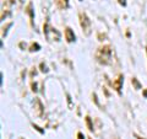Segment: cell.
<instances>
[{
	"mask_svg": "<svg viewBox=\"0 0 147 139\" xmlns=\"http://www.w3.org/2000/svg\"><path fill=\"white\" fill-rule=\"evenodd\" d=\"M112 57H113V49L110 46H102L96 52V59L99 64L103 65H109L112 64Z\"/></svg>",
	"mask_w": 147,
	"mask_h": 139,
	"instance_id": "6da1fadb",
	"label": "cell"
},
{
	"mask_svg": "<svg viewBox=\"0 0 147 139\" xmlns=\"http://www.w3.org/2000/svg\"><path fill=\"white\" fill-rule=\"evenodd\" d=\"M43 33H44L45 38H47L49 42H53V41H55V42H59L60 38H61L60 32L55 29V27L50 26L48 22H45V24L43 25Z\"/></svg>",
	"mask_w": 147,
	"mask_h": 139,
	"instance_id": "7a4b0ae2",
	"label": "cell"
},
{
	"mask_svg": "<svg viewBox=\"0 0 147 139\" xmlns=\"http://www.w3.org/2000/svg\"><path fill=\"white\" fill-rule=\"evenodd\" d=\"M79 20H80V26L82 29V32L85 36H90L92 32V26H91V20L90 17L86 15V12H79Z\"/></svg>",
	"mask_w": 147,
	"mask_h": 139,
	"instance_id": "3957f363",
	"label": "cell"
},
{
	"mask_svg": "<svg viewBox=\"0 0 147 139\" xmlns=\"http://www.w3.org/2000/svg\"><path fill=\"white\" fill-rule=\"evenodd\" d=\"M13 5V0H6L5 3L3 4V9H1V20H5V18L11 14V7Z\"/></svg>",
	"mask_w": 147,
	"mask_h": 139,
	"instance_id": "277c9868",
	"label": "cell"
},
{
	"mask_svg": "<svg viewBox=\"0 0 147 139\" xmlns=\"http://www.w3.org/2000/svg\"><path fill=\"white\" fill-rule=\"evenodd\" d=\"M123 82H124V75L123 74H120L115 80H113L110 84H112V86H113V89L115 90L118 94H121V86H123Z\"/></svg>",
	"mask_w": 147,
	"mask_h": 139,
	"instance_id": "5b68a950",
	"label": "cell"
},
{
	"mask_svg": "<svg viewBox=\"0 0 147 139\" xmlns=\"http://www.w3.org/2000/svg\"><path fill=\"white\" fill-rule=\"evenodd\" d=\"M65 40L67 41L69 43L75 42L76 36H75V33H74V31L71 30V27H66L65 29Z\"/></svg>",
	"mask_w": 147,
	"mask_h": 139,
	"instance_id": "8992f818",
	"label": "cell"
},
{
	"mask_svg": "<svg viewBox=\"0 0 147 139\" xmlns=\"http://www.w3.org/2000/svg\"><path fill=\"white\" fill-rule=\"evenodd\" d=\"M34 111H36L37 116H42V113H43V105L39 101V99L34 100Z\"/></svg>",
	"mask_w": 147,
	"mask_h": 139,
	"instance_id": "52a82bcc",
	"label": "cell"
},
{
	"mask_svg": "<svg viewBox=\"0 0 147 139\" xmlns=\"http://www.w3.org/2000/svg\"><path fill=\"white\" fill-rule=\"evenodd\" d=\"M26 12L30 15V18H31V24L33 25V18H34V12H33V4L30 3L26 7Z\"/></svg>",
	"mask_w": 147,
	"mask_h": 139,
	"instance_id": "ba28073f",
	"label": "cell"
},
{
	"mask_svg": "<svg viewBox=\"0 0 147 139\" xmlns=\"http://www.w3.org/2000/svg\"><path fill=\"white\" fill-rule=\"evenodd\" d=\"M59 9H67L69 6V0H55Z\"/></svg>",
	"mask_w": 147,
	"mask_h": 139,
	"instance_id": "9c48e42d",
	"label": "cell"
},
{
	"mask_svg": "<svg viewBox=\"0 0 147 139\" xmlns=\"http://www.w3.org/2000/svg\"><path fill=\"white\" fill-rule=\"evenodd\" d=\"M85 122H86V124H87V128H88V131H90V132H93V123H92V119H91L90 116H86Z\"/></svg>",
	"mask_w": 147,
	"mask_h": 139,
	"instance_id": "30bf717a",
	"label": "cell"
},
{
	"mask_svg": "<svg viewBox=\"0 0 147 139\" xmlns=\"http://www.w3.org/2000/svg\"><path fill=\"white\" fill-rule=\"evenodd\" d=\"M131 84H132V85H134V87H135V89H136V90H140V89H141V87H142V85L140 84V81H139V80H137V79H136V78H132V79H131Z\"/></svg>",
	"mask_w": 147,
	"mask_h": 139,
	"instance_id": "8fae6325",
	"label": "cell"
},
{
	"mask_svg": "<svg viewBox=\"0 0 147 139\" xmlns=\"http://www.w3.org/2000/svg\"><path fill=\"white\" fill-rule=\"evenodd\" d=\"M39 49H40V46L37 43V42H34V43H32V44H31L30 52H37V50H39Z\"/></svg>",
	"mask_w": 147,
	"mask_h": 139,
	"instance_id": "7c38bea8",
	"label": "cell"
},
{
	"mask_svg": "<svg viewBox=\"0 0 147 139\" xmlns=\"http://www.w3.org/2000/svg\"><path fill=\"white\" fill-rule=\"evenodd\" d=\"M11 26H12V22H9V24L6 25V27H3V32H1V37H3V38L6 36V33H7V29H9V27H11Z\"/></svg>",
	"mask_w": 147,
	"mask_h": 139,
	"instance_id": "4fadbf2b",
	"label": "cell"
},
{
	"mask_svg": "<svg viewBox=\"0 0 147 139\" xmlns=\"http://www.w3.org/2000/svg\"><path fill=\"white\" fill-rule=\"evenodd\" d=\"M40 68H42L40 70H42L43 73H48V69H47V67H45L44 63H40Z\"/></svg>",
	"mask_w": 147,
	"mask_h": 139,
	"instance_id": "5bb4252c",
	"label": "cell"
},
{
	"mask_svg": "<svg viewBox=\"0 0 147 139\" xmlns=\"http://www.w3.org/2000/svg\"><path fill=\"white\" fill-rule=\"evenodd\" d=\"M37 82H32V91H34V92H37Z\"/></svg>",
	"mask_w": 147,
	"mask_h": 139,
	"instance_id": "9a60e30c",
	"label": "cell"
},
{
	"mask_svg": "<svg viewBox=\"0 0 147 139\" xmlns=\"http://www.w3.org/2000/svg\"><path fill=\"white\" fill-rule=\"evenodd\" d=\"M121 6H126V0H118Z\"/></svg>",
	"mask_w": 147,
	"mask_h": 139,
	"instance_id": "2e32d148",
	"label": "cell"
},
{
	"mask_svg": "<svg viewBox=\"0 0 147 139\" xmlns=\"http://www.w3.org/2000/svg\"><path fill=\"white\" fill-rule=\"evenodd\" d=\"M77 139H85V136L81 132H79V133H77Z\"/></svg>",
	"mask_w": 147,
	"mask_h": 139,
	"instance_id": "e0dca14e",
	"label": "cell"
},
{
	"mask_svg": "<svg viewBox=\"0 0 147 139\" xmlns=\"http://www.w3.org/2000/svg\"><path fill=\"white\" fill-rule=\"evenodd\" d=\"M33 127H34V128L37 129V131H38V132H39V133H42V134L44 133V131H42V129H40V128H39L38 126H34V124H33Z\"/></svg>",
	"mask_w": 147,
	"mask_h": 139,
	"instance_id": "ac0fdd59",
	"label": "cell"
},
{
	"mask_svg": "<svg viewBox=\"0 0 147 139\" xmlns=\"http://www.w3.org/2000/svg\"><path fill=\"white\" fill-rule=\"evenodd\" d=\"M144 96L147 99V89H146V90H144Z\"/></svg>",
	"mask_w": 147,
	"mask_h": 139,
	"instance_id": "d6986e66",
	"label": "cell"
},
{
	"mask_svg": "<svg viewBox=\"0 0 147 139\" xmlns=\"http://www.w3.org/2000/svg\"><path fill=\"white\" fill-rule=\"evenodd\" d=\"M134 136L136 137V139H145V138H141V137H139V136H137V134H134Z\"/></svg>",
	"mask_w": 147,
	"mask_h": 139,
	"instance_id": "ffe728a7",
	"label": "cell"
},
{
	"mask_svg": "<svg viewBox=\"0 0 147 139\" xmlns=\"http://www.w3.org/2000/svg\"><path fill=\"white\" fill-rule=\"evenodd\" d=\"M145 49H146V54H147V46H146V47H145Z\"/></svg>",
	"mask_w": 147,
	"mask_h": 139,
	"instance_id": "44dd1931",
	"label": "cell"
},
{
	"mask_svg": "<svg viewBox=\"0 0 147 139\" xmlns=\"http://www.w3.org/2000/svg\"><path fill=\"white\" fill-rule=\"evenodd\" d=\"M21 1H22V0H21Z\"/></svg>",
	"mask_w": 147,
	"mask_h": 139,
	"instance_id": "7402d4cb",
	"label": "cell"
}]
</instances>
